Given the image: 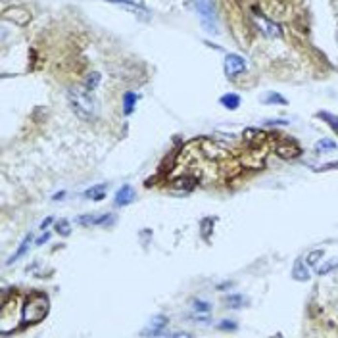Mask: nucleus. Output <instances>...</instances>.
Listing matches in <instances>:
<instances>
[{
	"label": "nucleus",
	"mask_w": 338,
	"mask_h": 338,
	"mask_svg": "<svg viewBox=\"0 0 338 338\" xmlns=\"http://www.w3.org/2000/svg\"><path fill=\"white\" fill-rule=\"evenodd\" d=\"M67 98H69V104H71L73 112L81 119L92 121L96 118V104H94L91 91L87 87H73V89H69Z\"/></svg>",
	"instance_id": "1"
},
{
	"label": "nucleus",
	"mask_w": 338,
	"mask_h": 338,
	"mask_svg": "<svg viewBox=\"0 0 338 338\" xmlns=\"http://www.w3.org/2000/svg\"><path fill=\"white\" fill-rule=\"evenodd\" d=\"M46 313H48V300L42 294H33V298H29L23 307V321L39 323L40 319H44Z\"/></svg>",
	"instance_id": "2"
},
{
	"label": "nucleus",
	"mask_w": 338,
	"mask_h": 338,
	"mask_svg": "<svg viewBox=\"0 0 338 338\" xmlns=\"http://www.w3.org/2000/svg\"><path fill=\"white\" fill-rule=\"evenodd\" d=\"M192 6H194V10L200 14L202 23L212 31V33H217V20H215L214 2H212V0H192Z\"/></svg>",
	"instance_id": "3"
},
{
	"label": "nucleus",
	"mask_w": 338,
	"mask_h": 338,
	"mask_svg": "<svg viewBox=\"0 0 338 338\" xmlns=\"http://www.w3.org/2000/svg\"><path fill=\"white\" fill-rule=\"evenodd\" d=\"M244 71H246V61L242 56H239V54H227V58H225V75L229 79H235L237 75H240Z\"/></svg>",
	"instance_id": "4"
},
{
	"label": "nucleus",
	"mask_w": 338,
	"mask_h": 338,
	"mask_svg": "<svg viewBox=\"0 0 338 338\" xmlns=\"http://www.w3.org/2000/svg\"><path fill=\"white\" fill-rule=\"evenodd\" d=\"M254 20H256L258 27L261 29V33H263L265 37H280V25H278V23L267 20V18L261 16V14H254Z\"/></svg>",
	"instance_id": "5"
},
{
	"label": "nucleus",
	"mask_w": 338,
	"mask_h": 338,
	"mask_svg": "<svg viewBox=\"0 0 338 338\" xmlns=\"http://www.w3.org/2000/svg\"><path fill=\"white\" fill-rule=\"evenodd\" d=\"M202 150H204V154H206L208 158H214V159H219V158L229 156L227 148H223V146H221L217 140H204Z\"/></svg>",
	"instance_id": "6"
},
{
	"label": "nucleus",
	"mask_w": 338,
	"mask_h": 338,
	"mask_svg": "<svg viewBox=\"0 0 338 338\" xmlns=\"http://www.w3.org/2000/svg\"><path fill=\"white\" fill-rule=\"evenodd\" d=\"M114 221V217L110 214H104V215H81L79 219H77V223L79 225H108V223H112Z\"/></svg>",
	"instance_id": "7"
},
{
	"label": "nucleus",
	"mask_w": 338,
	"mask_h": 338,
	"mask_svg": "<svg viewBox=\"0 0 338 338\" xmlns=\"http://www.w3.org/2000/svg\"><path fill=\"white\" fill-rule=\"evenodd\" d=\"M133 200H135V190L129 184H123L121 188L116 192V206H127Z\"/></svg>",
	"instance_id": "8"
},
{
	"label": "nucleus",
	"mask_w": 338,
	"mask_h": 338,
	"mask_svg": "<svg viewBox=\"0 0 338 338\" xmlns=\"http://www.w3.org/2000/svg\"><path fill=\"white\" fill-rule=\"evenodd\" d=\"M165 325H167V317L158 315L152 323H150V327H148V329H146L142 335H159V333L165 329Z\"/></svg>",
	"instance_id": "9"
},
{
	"label": "nucleus",
	"mask_w": 338,
	"mask_h": 338,
	"mask_svg": "<svg viewBox=\"0 0 338 338\" xmlns=\"http://www.w3.org/2000/svg\"><path fill=\"white\" fill-rule=\"evenodd\" d=\"M292 277L296 280H307L309 278V271H307V263H304L302 259H298L292 267Z\"/></svg>",
	"instance_id": "10"
},
{
	"label": "nucleus",
	"mask_w": 338,
	"mask_h": 338,
	"mask_svg": "<svg viewBox=\"0 0 338 338\" xmlns=\"http://www.w3.org/2000/svg\"><path fill=\"white\" fill-rule=\"evenodd\" d=\"M106 196V184H96V186H91L85 190V198H91V200H104Z\"/></svg>",
	"instance_id": "11"
},
{
	"label": "nucleus",
	"mask_w": 338,
	"mask_h": 338,
	"mask_svg": "<svg viewBox=\"0 0 338 338\" xmlns=\"http://www.w3.org/2000/svg\"><path fill=\"white\" fill-rule=\"evenodd\" d=\"M31 242H33V235H27V237L23 239V242L20 244V248L16 250V254H14V256H12V258H10V259H8L6 263H8V265H12V263H14L16 259H20V258H21V256H23V254H25V252L29 250Z\"/></svg>",
	"instance_id": "12"
},
{
	"label": "nucleus",
	"mask_w": 338,
	"mask_h": 338,
	"mask_svg": "<svg viewBox=\"0 0 338 338\" xmlns=\"http://www.w3.org/2000/svg\"><path fill=\"white\" fill-rule=\"evenodd\" d=\"M137 102H139V94H137V92H125V94H123V108H125L123 112L129 116V114L135 110V104H137Z\"/></svg>",
	"instance_id": "13"
},
{
	"label": "nucleus",
	"mask_w": 338,
	"mask_h": 338,
	"mask_svg": "<svg viewBox=\"0 0 338 338\" xmlns=\"http://www.w3.org/2000/svg\"><path fill=\"white\" fill-rule=\"evenodd\" d=\"M196 184H198V179H196V177H188V175L179 177V179L173 181V186H175V188H184V190H190V188H194Z\"/></svg>",
	"instance_id": "14"
},
{
	"label": "nucleus",
	"mask_w": 338,
	"mask_h": 338,
	"mask_svg": "<svg viewBox=\"0 0 338 338\" xmlns=\"http://www.w3.org/2000/svg\"><path fill=\"white\" fill-rule=\"evenodd\" d=\"M221 104L227 110H237L240 106V98L237 94H225V96H221Z\"/></svg>",
	"instance_id": "15"
},
{
	"label": "nucleus",
	"mask_w": 338,
	"mask_h": 338,
	"mask_svg": "<svg viewBox=\"0 0 338 338\" xmlns=\"http://www.w3.org/2000/svg\"><path fill=\"white\" fill-rule=\"evenodd\" d=\"M225 304L233 307V309H239V307H242L246 304V298L240 296V294H229V296H225Z\"/></svg>",
	"instance_id": "16"
},
{
	"label": "nucleus",
	"mask_w": 338,
	"mask_h": 338,
	"mask_svg": "<svg viewBox=\"0 0 338 338\" xmlns=\"http://www.w3.org/2000/svg\"><path fill=\"white\" fill-rule=\"evenodd\" d=\"M317 118L323 119V121H327L329 123V127H331L335 133H338V118L337 116H333V114H329V112H319Z\"/></svg>",
	"instance_id": "17"
},
{
	"label": "nucleus",
	"mask_w": 338,
	"mask_h": 338,
	"mask_svg": "<svg viewBox=\"0 0 338 338\" xmlns=\"http://www.w3.org/2000/svg\"><path fill=\"white\" fill-rule=\"evenodd\" d=\"M329 150H337V142L329 140V139H321L315 144V152H329Z\"/></svg>",
	"instance_id": "18"
},
{
	"label": "nucleus",
	"mask_w": 338,
	"mask_h": 338,
	"mask_svg": "<svg viewBox=\"0 0 338 338\" xmlns=\"http://www.w3.org/2000/svg\"><path fill=\"white\" fill-rule=\"evenodd\" d=\"M323 254H325L323 250H313V252H309L307 258H306V263L309 265V267H315V265L323 259Z\"/></svg>",
	"instance_id": "19"
},
{
	"label": "nucleus",
	"mask_w": 338,
	"mask_h": 338,
	"mask_svg": "<svg viewBox=\"0 0 338 338\" xmlns=\"http://www.w3.org/2000/svg\"><path fill=\"white\" fill-rule=\"evenodd\" d=\"M338 267V258H335V259H331V261H327L325 265H321L319 269H317V275H327V273H331L333 269H337Z\"/></svg>",
	"instance_id": "20"
},
{
	"label": "nucleus",
	"mask_w": 338,
	"mask_h": 338,
	"mask_svg": "<svg viewBox=\"0 0 338 338\" xmlns=\"http://www.w3.org/2000/svg\"><path fill=\"white\" fill-rule=\"evenodd\" d=\"M100 85V73H91L89 77H87V83H85V87L89 89V91H94L96 87Z\"/></svg>",
	"instance_id": "21"
},
{
	"label": "nucleus",
	"mask_w": 338,
	"mask_h": 338,
	"mask_svg": "<svg viewBox=\"0 0 338 338\" xmlns=\"http://www.w3.org/2000/svg\"><path fill=\"white\" fill-rule=\"evenodd\" d=\"M277 152H278V156H282V158H294V156H298V152H300V150H298L296 146H292V144H290L288 148H280V146H278V148H277Z\"/></svg>",
	"instance_id": "22"
},
{
	"label": "nucleus",
	"mask_w": 338,
	"mask_h": 338,
	"mask_svg": "<svg viewBox=\"0 0 338 338\" xmlns=\"http://www.w3.org/2000/svg\"><path fill=\"white\" fill-rule=\"evenodd\" d=\"M56 231L60 233V235H63V237H67L71 231H69V221L67 219H61V221H58L56 223Z\"/></svg>",
	"instance_id": "23"
},
{
	"label": "nucleus",
	"mask_w": 338,
	"mask_h": 338,
	"mask_svg": "<svg viewBox=\"0 0 338 338\" xmlns=\"http://www.w3.org/2000/svg\"><path fill=\"white\" fill-rule=\"evenodd\" d=\"M265 102H267V104H282V106H284V104H286V98H282L280 94H275V92H273V94H269V96L265 98Z\"/></svg>",
	"instance_id": "24"
},
{
	"label": "nucleus",
	"mask_w": 338,
	"mask_h": 338,
	"mask_svg": "<svg viewBox=\"0 0 338 338\" xmlns=\"http://www.w3.org/2000/svg\"><path fill=\"white\" fill-rule=\"evenodd\" d=\"M194 309H196V311H200V313H208V311L212 309V306H210L208 302H202V300H194Z\"/></svg>",
	"instance_id": "25"
},
{
	"label": "nucleus",
	"mask_w": 338,
	"mask_h": 338,
	"mask_svg": "<svg viewBox=\"0 0 338 338\" xmlns=\"http://www.w3.org/2000/svg\"><path fill=\"white\" fill-rule=\"evenodd\" d=\"M219 329H223V331H235V329H237V323H235V321L225 319V321H221V323H219Z\"/></svg>",
	"instance_id": "26"
},
{
	"label": "nucleus",
	"mask_w": 338,
	"mask_h": 338,
	"mask_svg": "<svg viewBox=\"0 0 338 338\" xmlns=\"http://www.w3.org/2000/svg\"><path fill=\"white\" fill-rule=\"evenodd\" d=\"M215 223V219H204L202 221V227H204V235L206 237H210V233H212V225Z\"/></svg>",
	"instance_id": "27"
},
{
	"label": "nucleus",
	"mask_w": 338,
	"mask_h": 338,
	"mask_svg": "<svg viewBox=\"0 0 338 338\" xmlns=\"http://www.w3.org/2000/svg\"><path fill=\"white\" fill-rule=\"evenodd\" d=\"M108 2H116V4H127V6H142L139 0H108Z\"/></svg>",
	"instance_id": "28"
},
{
	"label": "nucleus",
	"mask_w": 338,
	"mask_h": 338,
	"mask_svg": "<svg viewBox=\"0 0 338 338\" xmlns=\"http://www.w3.org/2000/svg\"><path fill=\"white\" fill-rule=\"evenodd\" d=\"M335 167H338V161H331V163H325V165L317 167L315 171H331V169H335Z\"/></svg>",
	"instance_id": "29"
},
{
	"label": "nucleus",
	"mask_w": 338,
	"mask_h": 338,
	"mask_svg": "<svg viewBox=\"0 0 338 338\" xmlns=\"http://www.w3.org/2000/svg\"><path fill=\"white\" fill-rule=\"evenodd\" d=\"M48 239H50V233H44L40 239H37V246L44 244V242H48Z\"/></svg>",
	"instance_id": "30"
},
{
	"label": "nucleus",
	"mask_w": 338,
	"mask_h": 338,
	"mask_svg": "<svg viewBox=\"0 0 338 338\" xmlns=\"http://www.w3.org/2000/svg\"><path fill=\"white\" fill-rule=\"evenodd\" d=\"M52 221H54V219H52V217H46V219H44V221H42V223H40V229H46V227H48V225H52Z\"/></svg>",
	"instance_id": "31"
},
{
	"label": "nucleus",
	"mask_w": 338,
	"mask_h": 338,
	"mask_svg": "<svg viewBox=\"0 0 338 338\" xmlns=\"http://www.w3.org/2000/svg\"><path fill=\"white\" fill-rule=\"evenodd\" d=\"M63 196H65V192L61 190V192H56V194L52 196V200H60V198H63Z\"/></svg>",
	"instance_id": "32"
}]
</instances>
